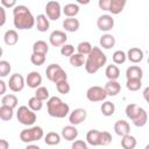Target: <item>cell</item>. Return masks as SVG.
I'll return each instance as SVG.
<instances>
[{
    "mask_svg": "<svg viewBox=\"0 0 149 149\" xmlns=\"http://www.w3.org/2000/svg\"><path fill=\"white\" fill-rule=\"evenodd\" d=\"M47 112L50 116L63 119L70 113V106L59 97H50L47 101Z\"/></svg>",
    "mask_w": 149,
    "mask_h": 149,
    "instance_id": "cell-3",
    "label": "cell"
},
{
    "mask_svg": "<svg viewBox=\"0 0 149 149\" xmlns=\"http://www.w3.org/2000/svg\"><path fill=\"white\" fill-rule=\"evenodd\" d=\"M137 144V141L135 139V136L128 134V135H125L122 136L121 139V147L123 149H134Z\"/></svg>",
    "mask_w": 149,
    "mask_h": 149,
    "instance_id": "cell-29",
    "label": "cell"
},
{
    "mask_svg": "<svg viewBox=\"0 0 149 149\" xmlns=\"http://www.w3.org/2000/svg\"><path fill=\"white\" fill-rule=\"evenodd\" d=\"M143 56H144V54H143V50H142V49H140V48H136V47H134V48H130V49L127 51V54H126V57H127V59H128L129 62L134 63V64L142 62V59H143Z\"/></svg>",
    "mask_w": 149,
    "mask_h": 149,
    "instance_id": "cell-14",
    "label": "cell"
},
{
    "mask_svg": "<svg viewBox=\"0 0 149 149\" xmlns=\"http://www.w3.org/2000/svg\"><path fill=\"white\" fill-rule=\"evenodd\" d=\"M112 142V135L108 132H100L99 146H108Z\"/></svg>",
    "mask_w": 149,
    "mask_h": 149,
    "instance_id": "cell-45",
    "label": "cell"
},
{
    "mask_svg": "<svg viewBox=\"0 0 149 149\" xmlns=\"http://www.w3.org/2000/svg\"><path fill=\"white\" fill-rule=\"evenodd\" d=\"M107 63V56L102 52V50L98 47H93L91 52L87 55V58H85V70L87 73L93 74L99 69H101Z\"/></svg>",
    "mask_w": 149,
    "mask_h": 149,
    "instance_id": "cell-2",
    "label": "cell"
},
{
    "mask_svg": "<svg viewBox=\"0 0 149 149\" xmlns=\"http://www.w3.org/2000/svg\"><path fill=\"white\" fill-rule=\"evenodd\" d=\"M6 91H7V84L0 79V95H5Z\"/></svg>",
    "mask_w": 149,
    "mask_h": 149,
    "instance_id": "cell-50",
    "label": "cell"
},
{
    "mask_svg": "<svg viewBox=\"0 0 149 149\" xmlns=\"http://www.w3.org/2000/svg\"><path fill=\"white\" fill-rule=\"evenodd\" d=\"M3 42L9 45V47H13L15 45L17 42H19V34L15 29H9L3 35Z\"/></svg>",
    "mask_w": 149,
    "mask_h": 149,
    "instance_id": "cell-21",
    "label": "cell"
},
{
    "mask_svg": "<svg viewBox=\"0 0 149 149\" xmlns=\"http://www.w3.org/2000/svg\"><path fill=\"white\" fill-rule=\"evenodd\" d=\"M86 148H87V144L83 140H76L71 146V149H86Z\"/></svg>",
    "mask_w": 149,
    "mask_h": 149,
    "instance_id": "cell-46",
    "label": "cell"
},
{
    "mask_svg": "<svg viewBox=\"0 0 149 149\" xmlns=\"http://www.w3.org/2000/svg\"><path fill=\"white\" fill-rule=\"evenodd\" d=\"M44 142L48 146H57L61 142V135L56 132H49L44 135Z\"/></svg>",
    "mask_w": 149,
    "mask_h": 149,
    "instance_id": "cell-31",
    "label": "cell"
},
{
    "mask_svg": "<svg viewBox=\"0 0 149 149\" xmlns=\"http://www.w3.org/2000/svg\"><path fill=\"white\" fill-rule=\"evenodd\" d=\"M13 23L16 29L26 30L31 29L35 26V17L33 16L29 8L24 5H16L13 8Z\"/></svg>",
    "mask_w": 149,
    "mask_h": 149,
    "instance_id": "cell-1",
    "label": "cell"
},
{
    "mask_svg": "<svg viewBox=\"0 0 149 149\" xmlns=\"http://www.w3.org/2000/svg\"><path fill=\"white\" fill-rule=\"evenodd\" d=\"M126 87H127V90L133 91V92L139 91V90L142 87V79H135V78H133V79H127Z\"/></svg>",
    "mask_w": 149,
    "mask_h": 149,
    "instance_id": "cell-37",
    "label": "cell"
},
{
    "mask_svg": "<svg viewBox=\"0 0 149 149\" xmlns=\"http://www.w3.org/2000/svg\"><path fill=\"white\" fill-rule=\"evenodd\" d=\"M6 23V9L0 5V27Z\"/></svg>",
    "mask_w": 149,
    "mask_h": 149,
    "instance_id": "cell-48",
    "label": "cell"
},
{
    "mask_svg": "<svg viewBox=\"0 0 149 149\" xmlns=\"http://www.w3.org/2000/svg\"><path fill=\"white\" fill-rule=\"evenodd\" d=\"M148 91H149V88L147 87V88L144 90V92H143V95H144V99H146V100H147V93H148Z\"/></svg>",
    "mask_w": 149,
    "mask_h": 149,
    "instance_id": "cell-53",
    "label": "cell"
},
{
    "mask_svg": "<svg viewBox=\"0 0 149 149\" xmlns=\"http://www.w3.org/2000/svg\"><path fill=\"white\" fill-rule=\"evenodd\" d=\"M104 90L107 94V97H115L120 93L121 91V85L118 83V80H108L105 86H104Z\"/></svg>",
    "mask_w": 149,
    "mask_h": 149,
    "instance_id": "cell-15",
    "label": "cell"
},
{
    "mask_svg": "<svg viewBox=\"0 0 149 149\" xmlns=\"http://www.w3.org/2000/svg\"><path fill=\"white\" fill-rule=\"evenodd\" d=\"M43 136H44V132L40 126H31L29 128L21 130L20 133V140L24 143H31V142L38 141Z\"/></svg>",
    "mask_w": 149,
    "mask_h": 149,
    "instance_id": "cell-4",
    "label": "cell"
},
{
    "mask_svg": "<svg viewBox=\"0 0 149 149\" xmlns=\"http://www.w3.org/2000/svg\"><path fill=\"white\" fill-rule=\"evenodd\" d=\"M125 6H126V0H109L108 12H111L114 15L120 14L123 10Z\"/></svg>",
    "mask_w": 149,
    "mask_h": 149,
    "instance_id": "cell-22",
    "label": "cell"
},
{
    "mask_svg": "<svg viewBox=\"0 0 149 149\" xmlns=\"http://www.w3.org/2000/svg\"><path fill=\"white\" fill-rule=\"evenodd\" d=\"M26 149H41L38 146H36V144H31V143H29L27 147H26Z\"/></svg>",
    "mask_w": 149,
    "mask_h": 149,
    "instance_id": "cell-52",
    "label": "cell"
},
{
    "mask_svg": "<svg viewBox=\"0 0 149 149\" xmlns=\"http://www.w3.org/2000/svg\"><path fill=\"white\" fill-rule=\"evenodd\" d=\"M16 119L21 125L33 126L36 121V113L33 112L28 106H20L16 111Z\"/></svg>",
    "mask_w": 149,
    "mask_h": 149,
    "instance_id": "cell-6",
    "label": "cell"
},
{
    "mask_svg": "<svg viewBox=\"0 0 149 149\" xmlns=\"http://www.w3.org/2000/svg\"><path fill=\"white\" fill-rule=\"evenodd\" d=\"M56 90L61 94H68L70 92L71 87H70V84L68 83V80H63V81H59L56 84Z\"/></svg>",
    "mask_w": 149,
    "mask_h": 149,
    "instance_id": "cell-42",
    "label": "cell"
},
{
    "mask_svg": "<svg viewBox=\"0 0 149 149\" xmlns=\"http://www.w3.org/2000/svg\"><path fill=\"white\" fill-rule=\"evenodd\" d=\"M140 109H141V107L139 105H136V104H128L126 106V111L125 112H126L127 118L133 120V119H135L137 116V114L140 113Z\"/></svg>",
    "mask_w": 149,
    "mask_h": 149,
    "instance_id": "cell-32",
    "label": "cell"
},
{
    "mask_svg": "<svg viewBox=\"0 0 149 149\" xmlns=\"http://www.w3.org/2000/svg\"><path fill=\"white\" fill-rule=\"evenodd\" d=\"M86 98L91 102H98V101H104L107 98V94H106L104 87L94 85V86H91L87 88Z\"/></svg>",
    "mask_w": 149,
    "mask_h": 149,
    "instance_id": "cell-8",
    "label": "cell"
},
{
    "mask_svg": "<svg viewBox=\"0 0 149 149\" xmlns=\"http://www.w3.org/2000/svg\"><path fill=\"white\" fill-rule=\"evenodd\" d=\"M86 118H87V112L84 108H76L69 113V121L70 125L72 126L80 125L83 121L86 120Z\"/></svg>",
    "mask_w": 149,
    "mask_h": 149,
    "instance_id": "cell-10",
    "label": "cell"
},
{
    "mask_svg": "<svg viewBox=\"0 0 149 149\" xmlns=\"http://www.w3.org/2000/svg\"><path fill=\"white\" fill-rule=\"evenodd\" d=\"M0 149H9V143L5 139H0Z\"/></svg>",
    "mask_w": 149,
    "mask_h": 149,
    "instance_id": "cell-51",
    "label": "cell"
},
{
    "mask_svg": "<svg viewBox=\"0 0 149 149\" xmlns=\"http://www.w3.org/2000/svg\"><path fill=\"white\" fill-rule=\"evenodd\" d=\"M79 27H80V22L76 17H66L63 21V28L65 29V31L74 33L79 29Z\"/></svg>",
    "mask_w": 149,
    "mask_h": 149,
    "instance_id": "cell-19",
    "label": "cell"
},
{
    "mask_svg": "<svg viewBox=\"0 0 149 149\" xmlns=\"http://www.w3.org/2000/svg\"><path fill=\"white\" fill-rule=\"evenodd\" d=\"M68 35L62 30H54L49 36V42L52 47H62L66 43Z\"/></svg>",
    "mask_w": 149,
    "mask_h": 149,
    "instance_id": "cell-11",
    "label": "cell"
},
{
    "mask_svg": "<svg viewBox=\"0 0 149 149\" xmlns=\"http://www.w3.org/2000/svg\"><path fill=\"white\" fill-rule=\"evenodd\" d=\"M69 62H70V64H71L72 66H74V68H80V66H83V65L85 64V56L74 52L72 56L69 57Z\"/></svg>",
    "mask_w": 149,
    "mask_h": 149,
    "instance_id": "cell-33",
    "label": "cell"
},
{
    "mask_svg": "<svg viewBox=\"0 0 149 149\" xmlns=\"http://www.w3.org/2000/svg\"><path fill=\"white\" fill-rule=\"evenodd\" d=\"M74 54V47L72 44H69V43H65L61 47V55L64 56V57H70Z\"/></svg>",
    "mask_w": 149,
    "mask_h": 149,
    "instance_id": "cell-44",
    "label": "cell"
},
{
    "mask_svg": "<svg viewBox=\"0 0 149 149\" xmlns=\"http://www.w3.org/2000/svg\"><path fill=\"white\" fill-rule=\"evenodd\" d=\"M114 132H115L116 135H119V136L122 137V136L128 135L130 133V126L125 120H118L114 123Z\"/></svg>",
    "mask_w": 149,
    "mask_h": 149,
    "instance_id": "cell-17",
    "label": "cell"
},
{
    "mask_svg": "<svg viewBox=\"0 0 149 149\" xmlns=\"http://www.w3.org/2000/svg\"><path fill=\"white\" fill-rule=\"evenodd\" d=\"M24 85H26V80H24V77L21 73H14L9 77L8 87H9L10 91L21 92L24 88Z\"/></svg>",
    "mask_w": 149,
    "mask_h": 149,
    "instance_id": "cell-9",
    "label": "cell"
},
{
    "mask_svg": "<svg viewBox=\"0 0 149 149\" xmlns=\"http://www.w3.org/2000/svg\"><path fill=\"white\" fill-rule=\"evenodd\" d=\"M30 62L34 64V65H36V66H41V65H43L44 64V62H45V55H42V54H31V56H30Z\"/></svg>",
    "mask_w": 149,
    "mask_h": 149,
    "instance_id": "cell-41",
    "label": "cell"
},
{
    "mask_svg": "<svg viewBox=\"0 0 149 149\" xmlns=\"http://www.w3.org/2000/svg\"><path fill=\"white\" fill-rule=\"evenodd\" d=\"M147 121H148V114H147V111L144 108H142V107H141L140 113L137 114V116L132 120L133 125L136 126V127H143V126H146L147 125Z\"/></svg>",
    "mask_w": 149,
    "mask_h": 149,
    "instance_id": "cell-27",
    "label": "cell"
},
{
    "mask_svg": "<svg viewBox=\"0 0 149 149\" xmlns=\"http://www.w3.org/2000/svg\"><path fill=\"white\" fill-rule=\"evenodd\" d=\"M61 137H63L66 141H74L78 137V129L76 128V126H72V125L65 126L62 129Z\"/></svg>",
    "mask_w": 149,
    "mask_h": 149,
    "instance_id": "cell-16",
    "label": "cell"
},
{
    "mask_svg": "<svg viewBox=\"0 0 149 149\" xmlns=\"http://www.w3.org/2000/svg\"><path fill=\"white\" fill-rule=\"evenodd\" d=\"M92 48H93V47H92V44H91L90 42L83 41V42L78 43V45H77V54H80V55H83V56H87V55L91 52Z\"/></svg>",
    "mask_w": 149,
    "mask_h": 149,
    "instance_id": "cell-36",
    "label": "cell"
},
{
    "mask_svg": "<svg viewBox=\"0 0 149 149\" xmlns=\"http://www.w3.org/2000/svg\"><path fill=\"white\" fill-rule=\"evenodd\" d=\"M99 43H100V47L102 49L109 50L115 45V37L112 34H105V35H102L100 37Z\"/></svg>",
    "mask_w": 149,
    "mask_h": 149,
    "instance_id": "cell-23",
    "label": "cell"
},
{
    "mask_svg": "<svg viewBox=\"0 0 149 149\" xmlns=\"http://www.w3.org/2000/svg\"><path fill=\"white\" fill-rule=\"evenodd\" d=\"M34 97H36V98H37L38 100H41V101H44V100H48V99L50 98V93H49V90H48L47 87L40 86V87L36 88Z\"/></svg>",
    "mask_w": 149,
    "mask_h": 149,
    "instance_id": "cell-38",
    "label": "cell"
},
{
    "mask_svg": "<svg viewBox=\"0 0 149 149\" xmlns=\"http://www.w3.org/2000/svg\"><path fill=\"white\" fill-rule=\"evenodd\" d=\"M63 14L66 16V17H74L78 13H79V6L78 3H73V2H70V3H66L63 9H62Z\"/></svg>",
    "mask_w": 149,
    "mask_h": 149,
    "instance_id": "cell-24",
    "label": "cell"
},
{
    "mask_svg": "<svg viewBox=\"0 0 149 149\" xmlns=\"http://www.w3.org/2000/svg\"><path fill=\"white\" fill-rule=\"evenodd\" d=\"M97 27L100 30H102V31H109L114 27V19L112 17V15L104 14V15H101V16L98 17V20H97Z\"/></svg>",
    "mask_w": 149,
    "mask_h": 149,
    "instance_id": "cell-12",
    "label": "cell"
},
{
    "mask_svg": "<svg viewBox=\"0 0 149 149\" xmlns=\"http://www.w3.org/2000/svg\"><path fill=\"white\" fill-rule=\"evenodd\" d=\"M126 77L127 79H142L143 77V70L139 65H130L126 70Z\"/></svg>",
    "mask_w": 149,
    "mask_h": 149,
    "instance_id": "cell-20",
    "label": "cell"
},
{
    "mask_svg": "<svg viewBox=\"0 0 149 149\" xmlns=\"http://www.w3.org/2000/svg\"><path fill=\"white\" fill-rule=\"evenodd\" d=\"M2 54H3V49H2L1 47H0V57L2 56Z\"/></svg>",
    "mask_w": 149,
    "mask_h": 149,
    "instance_id": "cell-54",
    "label": "cell"
},
{
    "mask_svg": "<svg viewBox=\"0 0 149 149\" xmlns=\"http://www.w3.org/2000/svg\"><path fill=\"white\" fill-rule=\"evenodd\" d=\"M28 107L33 111V112H38L42 109L43 107V101L38 100L36 97H31L29 100H28Z\"/></svg>",
    "mask_w": 149,
    "mask_h": 149,
    "instance_id": "cell-40",
    "label": "cell"
},
{
    "mask_svg": "<svg viewBox=\"0 0 149 149\" xmlns=\"http://www.w3.org/2000/svg\"><path fill=\"white\" fill-rule=\"evenodd\" d=\"M0 5L6 9V8H14L16 6V1L15 0H1Z\"/></svg>",
    "mask_w": 149,
    "mask_h": 149,
    "instance_id": "cell-47",
    "label": "cell"
},
{
    "mask_svg": "<svg viewBox=\"0 0 149 149\" xmlns=\"http://www.w3.org/2000/svg\"><path fill=\"white\" fill-rule=\"evenodd\" d=\"M99 136H100V130L91 129L86 134V142L93 147H97L99 146Z\"/></svg>",
    "mask_w": 149,
    "mask_h": 149,
    "instance_id": "cell-28",
    "label": "cell"
},
{
    "mask_svg": "<svg viewBox=\"0 0 149 149\" xmlns=\"http://www.w3.org/2000/svg\"><path fill=\"white\" fill-rule=\"evenodd\" d=\"M17 102H19V100H17V98H16L15 94L9 93V94H5V95H2L1 105H3V106H8V107H10V108L14 109V108L17 106Z\"/></svg>",
    "mask_w": 149,
    "mask_h": 149,
    "instance_id": "cell-30",
    "label": "cell"
},
{
    "mask_svg": "<svg viewBox=\"0 0 149 149\" xmlns=\"http://www.w3.org/2000/svg\"><path fill=\"white\" fill-rule=\"evenodd\" d=\"M105 74L108 78V80H116L120 77V69L115 64H109L106 66Z\"/></svg>",
    "mask_w": 149,
    "mask_h": 149,
    "instance_id": "cell-25",
    "label": "cell"
},
{
    "mask_svg": "<svg viewBox=\"0 0 149 149\" xmlns=\"http://www.w3.org/2000/svg\"><path fill=\"white\" fill-rule=\"evenodd\" d=\"M35 24H36L37 30L41 33H44L50 28V22L44 14H38L35 17Z\"/></svg>",
    "mask_w": 149,
    "mask_h": 149,
    "instance_id": "cell-18",
    "label": "cell"
},
{
    "mask_svg": "<svg viewBox=\"0 0 149 149\" xmlns=\"http://www.w3.org/2000/svg\"><path fill=\"white\" fill-rule=\"evenodd\" d=\"M86 149H88V148H86Z\"/></svg>",
    "mask_w": 149,
    "mask_h": 149,
    "instance_id": "cell-55",
    "label": "cell"
},
{
    "mask_svg": "<svg viewBox=\"0 0 149 149\" xmlns=\"http://www.w3.org/2000/svg\"><path fill=\"white\" fill-rule=\"evenodd\" d=\"M112 59H113V64H115V65L123 64L126 62V59H127L126 52L122 51V50H116V51H114V54L112 56Z\"/></svg>",
    "mask_w": 149,
    "mask_h": 149,
    "instance_id": "cell-39",
    "label": "cell"
},
{
    "mask_svg": "<svg viewBox=\"0 0 149 149\" xmlns=\"http://www.w3.org/2000/svg\"><path fill=\"white\" fill-rule=\"evenodd\" d=\"M14 116V109L8 107V106H3L1 105L0 107V119L3 121H10Z\"/></svg>",
    "mask_w": 149,
    "mask_h": 149,
    "instance_id": "cell-35",
    "label": "cell"
},
{
    "mask_svg": "<svg viewBox=\"0 0 149 149\" xmlns=\"http://www.w3.org/2000/svg\"><path fill=\"white\" fill-rule=\"evenodd\" d=\"M45 74H47V78L55 84L63 81V80H68V74L62 69V66L59 64L52 63V64L48 65L45 69Z\"/></svg>",
    "mask_w": 149,
    "mask_h": 149,
    "instance_id": "cell-5",
    "label": "cell"
},
{
    "mask_svg": "<svg viewBox=\"0 0 149 149\" xmlns=\"http://www.w3.org/2000/svg\"><path fill=\"white\" fill-rule=\"evenodd\" d=\"M49 51V45L45 41L43 40H38L36 42H34L33 44V52L34 54H42V55H47Z\"/></svg>",
    "mask_w": 149,
    "mask_h": 149,
    "instance_id": "cell-26",
    "label": "cell"
},
{
    "mask_svg": "<svg viewBox=\"0 0 149 149\" xmlns=\"http://www.w3.org/2000/svg\"><path fill=\"white\" fill-rule=\"evenodd\" d=\"M100 111H101L102 115H105V116H111V115H113L114 112H115V105H114L112 101H104V102L101 104Z\"/></svg>",
    "mask_w": 149,
    "mask_h": 149,
    "instance_id": "cell-34",
    "label": "cell"
},
{
    "mask_svg": "<svg viewBox=\"0 0 149 149\" xmlns=\"http://www.w3.org/2000/svg\"><path fill=\"white\" fill-rule=\"evenodd\" d=\"M12 66L7 61H0V77H7L10 73Z\"/></svg>",
    "mask_w": 149,
    "mask_h": 149,
    "instance_id": "cell-43",
    "label": "cell"
},
{
    "mask_svg": "<svg viewBox=\"0 0 149 149\" xmlns=\"http://www.w3.org/2000/svg\"><path fill=\"white\" fill-rule=\"evenodd\" d=\"M98 6H99V8L102 9V10H108V7H109V0H99Z\"/></svg>",
    "mask_w": 149,
    "mask_h": 149,
    "instance_id": "cell-49",
    "label": "cell"
},
{
    "mask_svg": "<svg viewBox=\"0 0 149 149\" xmlns=\"http://www.w3.org/2000/svg\"><path fill=\"white\" fill-rule=\"evenodd\" d=\"M24 80H26V85H28V87L37 88L42 84V76L37 71H31V72L28 73V76L26 77Z\"/></svg>",
    "mask_w": 149,
    "mask_h": 149,
    "instance_id": "cell-13",
    "label": "cell"
},
{
    "mask_svg": "<svg viewBox=\"0 0 149 149\" xmlns=\"http://www.w3.org/2000/svg\"><path fill=\"white\" fill-rule=\"evenodd\" d=\"M48 20H51V21H57L61 15H62V7H61V3L58 1H48L47 5H45V14H44Z\"/></svg>",
    "mask_w": 149,
    "mask_h": 149,
    "instance_id": "cell-7",
    "label": "cell"
}]
</instances>
